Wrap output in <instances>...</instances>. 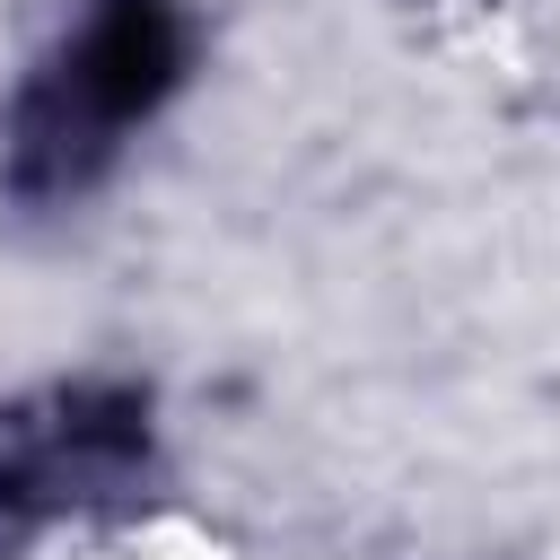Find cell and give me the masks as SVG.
<instances>
[{
	"instance_id": "7a4b0ae2",
	"label": "cell",
	"mask_w": 560,
	"mask_h": 560,
	"mask_svg": "<svg viewBox=\"0 0 560 560\" xmlns=\"http://www.w3.org/2000/svg\"><path fill=\"white\" fill-rule=\"evenodd\" d=\"M149 394L131 385H44L0 411V525L122 516L149 499Z\"/></svg>"
},
{
	"instance_id": "6da1fadb",
	"label": "cell",
	"mask_w": 560,
	"mask_h": 560,
	"mask_svg": "<svg viewBox=\"0 0 560 560\" xmlns=\"http://www.w3.org/2000/svg\"><path fill=\"white\" fill-rule=\"evenodd\" d=\"M192 26L175 0H88L0 114V184L18 201H79L122 140L184 88Z\"/></svg>"
}]
</instances>
